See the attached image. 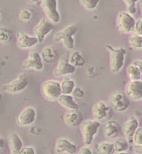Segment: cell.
I'll return each instance as SVG.
<instances>
[{"instance_id":"52a82bcc","label":"cell","mask_w":142,"mask_h":154,"mask_svg":"<svg viewBox=\"0 0 142 154\" xmlns=\"http://www.w3.org/2000/svg\"><path fill=\"white\" fill-rule=\"evenodd\" d=\"M40 6L48 20L52 23H58L61 16L58 10V0H41Z\"/></svg>"},{"instance_id":"3957f363","label":"cell","mask_w":142,"mask_h":154,"mask_svg":"<svg viewBox=\"0 0 142 154\" xmlns=\"http://www.w3.org/2000/svg\"><path fill=\"white\" fill-rule=\"evenodd\" d=\"M40 91L44 99L48 101H58L62 94L61 82L56 80H47L43 82Z\"/></svg>"},{"instance_id":"d6a6232c","label":"cell","mask_w":142,"mask_h":154,"mask_svg":"<svg viewBox=\"0 0 142 154\" xmlns=\"http://www.w3.org/2000/svg\"><path fill=\"white\" fill-rule=\"evenodd\" d=\"M133 143L135 145H142V127H139L134 134Z\"/></svg>"},{"instance_id":"7c38bea8","label":"cell","mask_w":142,"mask_h":154,"mask_svg":"<svg viewBox=\"0 0 142 154\" xmlns=\"http://www.w3.org/2000/svg\"><path fill=\"white\" fill-rule=\"evenodd\" d=\"M125 93L132 101L142 100V81H130L125 85Z\"/></svg>"},{"instance_id":"44dd1931","label":"cell","mask_w":142,"mask_h":154,"mask_svg":"<svg viewBox=\"0 0 142 154\" xmlns=\"http://www.w3.org/2000/svg\"><path fill=\"white\" fill-rule=\"evenodd\" d=\"M8 144L10 149L11 154H18L24 147L23 142L17 133H10L8 136Z\"/></svg>"},{"instance_id":"6da1fadb","label":"cell","mask_w":142,"mask_h":154,"mask_svg":"<svg viewBox=\"0 0 142 154\" xmlns=\"http://www.w3.org/2000/svg\"><path fill=\"white\" fill-rule=\"evenodd\" d=\"M110 52V69L112 73H119L125 65L127 51L123 47H113L106 46Z\"/></svg>"},{"instance_id":"9c48e42d","label":"cell","mask_w":142,"mask_h":154,"mask_svg":"<svg viewBox=\"0 0 142 154\" xmlns=\"http://www.w3.org/2000/svg\"><path fill=\"white\" fill-rule=\"evenodd\" d=\"M43 60L41 53L37 49H32L28 53V57L23 63V69L24 70H34L40 71L43 69Z\"/></svg>"},{"instance_id":"ba28073f","label":"cell","mask_w":142,"mask_h":154,"mask_svg":"<svg viewBox=\"0 0 142 154\" xmlns=\"http://www.w3.org/2000/svg\"><path fill=\"white\" fill-rule=\"evenodd\" d=\"M28 84H29V81H28V77L27 75L21 74L20 75H18L14 81H12L8 84L4 85L2 89L3 91L8 93L17 94L24 91L28 86Z\"/></svg>"},{"instance_id":"d6986e66","label":"cell","mask_w":142,"mask_h":154,"mask_svg":"<svg viewBox=\"0 0 142 154\" xmlns=\"http://www.w3.org/2000/svg\"><path fill=\"white\" fill-rule=\"evenodd\" d=\"M64 123L70 127L81 126L83 122V114L80 110H69L64 114Z\"/></svg>"},{"instance_id":"f546056e","label":"cell","mask_w":142,"mask_h":154,"mask_svg":"<svg viewBox=\"0 0 142 154\" xmlns=\"http://www.w3.org/2000/svg\"><path fill=\"white\" fill-rule=\"evenodd\" d=\"M81 4L87 10H93L100 3V0H79Z\"/></svg>"},{"instance_id":"60d3db41","label":"cell","mask_w":142,"mask_h":154,"mask_svg":"<svg viewBox=\"0 0 142 154\" xmlns=\"http://www.w3.org/2000/svg\"><path fill=\"white\" fill-rule=\"evenodd\" d=\"M139 8H140V14H141V17H142V0L139 1Z\"/></svg>"},{"instance_id":"83f0119b","label":"cell","mask_w":142,"mask_h":154,"mask_svg":"<svg viewBox=\"0 0 142 154\" xmlns=\"http://www.w3.org/2000/svg\"><path fill=\"white\" fill-rule=\"evenodd\" d=\"M128 43L130 47L133 49L140 50V49H142V36L133 33L131 37H129Z\"/></svg>"},{"instance_id":"9a60e30c","label":"cell","mask_w":142,"mask_h":154,"mask_svg":"<svg viewBox=\"0 0 142 154\" xmlns=\"http://www.w3.org/2000/svg\"><path fill=\"white\" fill-rule=\"evenodd\" d=\"M77 151V144L65 137L58 139L55 144V152L57 153L74 154Z\"/></svg>"},{"instance_id":"4fadbf2b","label":"cell","mask_w":142,"mask_h":154,"mask_svg":"<svg viewBox=\"0 0 142 154\" xmlns=\"http://www.w3.org/2000/svg\"><path fill=\"white\" fill-rule=\"evenodd\" d=\"M77 67L74 66L67 58H62L58 61L57 66L53 70V75L56 77H61L74 74Z\"/></svg>"},{"instance_id":"f35d334b","label":"cell","mask_w":142,"mask_h":154,"mask_svg":"<svg viewBox=\"0 0 142 154\" xmlns=\"http://www.w3.org/2000/svg\"><path fill=\"white\" fill-rule=\"evenodd\" d=\"M132 63L136 65V66L140 68V71H141L142 73V60H134Z\"/></svg>"},{"instance_id":"5b68a950","label":"cell","mask_w":142,"mask_h":154,"mask_svg":"<svg viewBox=\"0 0 142 154\" xmlns=\"http://www.w3.org/2000/svg\"><path fill=\"white\" fill-rule=\"evenodd\" d=\"M136 20L127 11H121L116 17V28L120 33L130 34L133 32Z\"/></svg>"},{"instance_id":"b9f144b4","label":"cell","mask_w":142,"mask_h":154,"mask_svg":"<svg viewBox=\"0 0 142 154\" xmlns=\"http://www.w3.org/2000/svg\"><path fill=\"white\" fill-rule=\"evenodd\" d=\"M115 154H126L125 152H116Z\"/></svg>"},{"instance_id":"4316f807","label":"cell","mask_w":142,"mask_h":154,"mask_svg":"<svg viewBox=\"0 0 142 154\" xmlns=\"http://www.w3.org/2000/svg\"><path fill=\"white\" fill-rule=\"evenodd\" d=\"M69 61L70 63L72 64L74 66L76 67H80L83 66L86 63V60H85L84 57H82V55L80 51H75L72 53L70 55L69 57Z\"/></svg>"},{"instance_id":"1f68e13d","label":"cell","mask_w":142,"mask_h":154,"mask_svg":"<svg viewBox=\"0 0 142 154\" xmlns=\"http://www.w3.org/2000/svg\"><path fill=\"white\" fill-rule=\"evenodd\" d=\"M139 1L140 0H123L128 13L131 14H134L136 13V4H138Z\"/></svg>"},{"instance_id":"e575fe53","label":"cell","mask_w":142,"mask_h":154,"mask_svg":"<svg viewBox=\"0 0 142 154\" xmlns=\"http://www.w3.org/2000/svg\"><path fill=\"white\" fill-rule=\"evenodd\" d=\"M133 33L142 36V17H140V18H139V19L136 20L135 28H134V31H133Z\"/></svg>"},{"instance_id":"f1b7e54d","label":"cell","mask_w":142,"mask_h":154,"mask_svg":"<svg viewBox=\"0 0 142 154\" xmlns=\"http://www.w3.org/2000/svg\"><path fill=\"white\" fill-rule=\"evenodd\" d=\"M13 39L12 31L6 27H0V41L3 43H9Z\"/></svg>"},{"instance_id":"d4e9b609","label":"cell","mask_w":142,"mask_h":154,"mask_svg":"<svg viewBox=\"0 0 142 154\" xmlns=\"http://www.w3.org/2000/svg\"><path fill=\"white\" fill-rule=\"evenodd\" d=\"M126 75L130 81H139L141 78L142 73L136 65L131 63L126 68Z\"/></svg>"},{"instance_id":"8d00e7d4","label":"cell","mask_w":142,"mask_h":154,"mask_svg":"<svg viewBox=\"0 0 142 154\" xmlns=\"http://www.w3.org/2000/svg\"><path fill=\"white\" fill-rule=\"evenodd\" d=\"M77 154H93L92 151L91 150V148L88 147L87 145L81 147L79 150L77 152Z\"/></svg>"},{"instance_id":"484cf974","label":"cell","mask_w":142,"mask_h":154,"mask_svg":"<svg viewBox=\"0 0 142 154\" xmlns=\"http://www.w3.org/2000/svg\"><path fill=\"white\" fill-rule=\"evenodd\" d=\"M113 143L116 152H125L130 148V142L125 137H117Z\"/></svg>"},{"instance_id":"7a4b0ae2","label":"cell","mask_w":142,"mask_h":154,"mask_svg":"<svg viewBox=\"0 0 142 154\" xmlns=\"http://www.w3.org/2000/svg\"><path fill=\"white\" fill-rule=\"evenodd\" d=\"M77 32V24H70L62 30L58 31L54 36L55 42H62L63 47L68 50H72L75 47L74 35Z\"/></svg>"},{"instance_id":"2e32d148","label":"cell","mask_w":142,"mask_h":154,"mask_svg":"<svg viewBox=\"0 0 142 154\" xmlns=\"http://www.w3.org/2000/svg\"><path fill=\"white\" fill-rule=\"evenodd\" d=\"M140 125H139V121L134 116L130 117L125 121L123 126H122V133L124 134V137L130 142L133 143V136L138 129Z\"/></svg>"},{"instance_id":"4dcf8cb0","label":"cell","mask_w":142,"mask_h":154,"mask_svg":"<svg viewBox=\"0 0 142 154\" xmlns=\"http://www.w3.org/2000/svg\"><path fill=\"white\" fill-rule=\"evenodd\" d=\"M33 11L30 8H24L22 9L20 13H19V19L23 22H28L31 20V18L33 17Z\"/></svg>"},{"instance_id":"d590c367","label":"cell","mask_w":142,"mask_h":154,"mask_svg":"<svg viewBox=\"0 0 142 154\" xmlns=\"http://www.w3.org/2000/svg\"><path fill=\"white\" fill-rule=\"evenodd\" d=\"M18 154H36L35 149L31 146H26L22 148L20 152Z\"/></svg>"},{"instance_id":"cb8c5ba5","label":"cell","mask_w":142,"mask_h":154,"mask_svg":"<svg viewBox=\"0 0 142 154\" xmlns=\"http://www.w3.org/2000/svg\"><path fill=\"white\" fill-rule=\"evenodd\" d=\"M61 87L62 94H71L76 88V83L70 77H64L61 81Z\"/></svg>"},{"instance_id":"7402d4cb","label":"cell","mask_w":142,"mask_h":154,"mask_svg":"<svg viewBox=\"0 0 142 154\" xmlns=\"http://www.w3.org/2000/svg\"><path fill=\"white\" fill-rule=\"evenodd\" d=\"M58 104L69 110H79L80 107L71 94H62L58 100Z\"/></svg>"},{"instance_id":"ac0fdd59","label":"cell","mask_w":142,"mask_h":154,"mask_svg":"<svg viewBox=\"0 0 142 154\" xmlns=\"http://www.w3.org/2000/svg\"><path fill=\"white\" fill-rule=\"evenodd\" d=\"M110 105L105 101H98L91 107V114L96 120H103L107 116Z\"/></svg>"},{"instance_id":"836d02e7","label":"cell","mask_w":142,"mask_h":154,"mask_svg":"<svg viewBox=\"0 0 142 154\" xmlns=\"http://www.w3.org/2000/svg\"><path fill=\"white\" fill-rule=\"evenodd\" d=\"M71 95L75 98V100H81V99L84 97L85 92L81 88L76 87L74 91H73V93L71 94Z\"/></svg>"},{"instance_id":"30bf717a","label":"cell","mask_w":142,"mask_h":154,"mask_svg":"<svg viewBox=\"0 0 142 154\" xmlns=\"http://www.w3.org/2000/svg\"><path fill=\"white\" fill-rule=\"evenodd\" d=\"M36 117H37L36 109L33 107L28 106V107L24 108V109L17 114L16 122L17 125L20 127H27L33 124L36 120Z\"/></svg>"},{"instance_id":"ffe728a7","label":"cell","mask_w":142,"mask_h":154,"mask_svg":"<svg viewBox=\"0 0 142 154\" xmlns=\"http://www.w3.org/2000/svg\"><path fill=\"white\" fill-rule=\"evenodd\" d=\"M40 53L44 62L47 64H52L60 60L59 51L54 46H47L43 47Z\"/></svg>"},{"instance_id":"e0dca14e","label":"cell","mask_w":142,"mask_h":154,"mask_svg":"<svg viewBox=\"0 0 142 154\" xmlns=\"http://www.w3.org/2000/svg\"><path fill=\"white\" fill-rule=\"evenodd\" d=\"M103 134L107 138H115L122 132V127L118 122L114 119L106 121L103 126Z\"/></svg>"},{"instance_id":"8fae6325","label":"cell","mask_w":142,"mask_h":154,"mask_svg":"<svg viewBox=\"0 0 142 154\" xmlns=\"http://www.w3.org/2000/svg\"><path fill=\"white\" fill-rule=\"evenodd\" d=\"M53 30V24L47 18L41 19L37 24L34 27V36L37 37L39 42H43L48 34Z\"/></svg>"},{"instance_id":"74e56055","label":"cell","mask_w":142,"mask_h":154,"mask_svg":"<svg viewBox=\"0 0 142 154\" xmlns=\"http://www.w3.org/2000/svg\"><path fill=\"white\" fill-rule=\"evenodd\" d=\"M131 152L135 154H142V145H132L131 147Z\"/></svg>"},{"instance_id":"ab89813d","label":"cell","mask_w":142,"mask_h":154,"mask_svg":"<svg viewBox=\"0 0 142 154\" xmlns=\"http://www.w3.org/2000/svg\"><path fill=\"white\" fill-rule=\"evenodd\" d=\"M27 1L29 3V4H37L38 2H40L41 0H27Z\"/></svg>"},{"instance_id":"277c9868","label":"cell","mask_w":142,"mask_h":154,"mask_svg":"<svg viewBox=\"0 0 142 154\" xmlns=\"http://www.w3.org/2000/svg\"><path fill=\"white\" fill-rule=\"evenodd\" d=\"M101 128L100 121L96 119H87L82 122L80 126L83 142L86 145H91Z\"/></svg>"},{"instance_id":"8992f818","label":"cell","mask_w":142,"mask_h":154,"mask_svg":"<svg viewBox=\"0 0 142 154\" xmlns=\"http://www.w3.org/2000/svg\"><path fill=\"white\" fill-rule=\"evenodd\" d=\"M131 101L125 92L115 91L109 97V105L115 112L121 113L128 109Z\"/></svg>"},{"instance_id":"5bb4252c","label":"cell","mask_w":142,"mask_h":154,"mask_svg":"<svg viewBox=\"0 0 142 154\" xmlns=\"http://www.w3.org/2000/svg\"><path fill=\"white\" fill-rule=\"evenodd\" d=\"M17 46L21 49H29L39 43V41L37 37L30 36L25 33L23 31H17Z\"/></svg>"},{"instance_id":"603a6c76","label":"cell","mask_w":142,"mask_h":154,"mask_svg":"<svg viewBox=\"0 0 142 154\" xmlns=\"http://www.w3.org/2000/svg\"><path fill=\"white\" fill-rule=\"evenodd\" d=\"M96 150L98 154H114L115 152L113 143L102 142L96 146Z\"/></svg>"}]
</instances>
